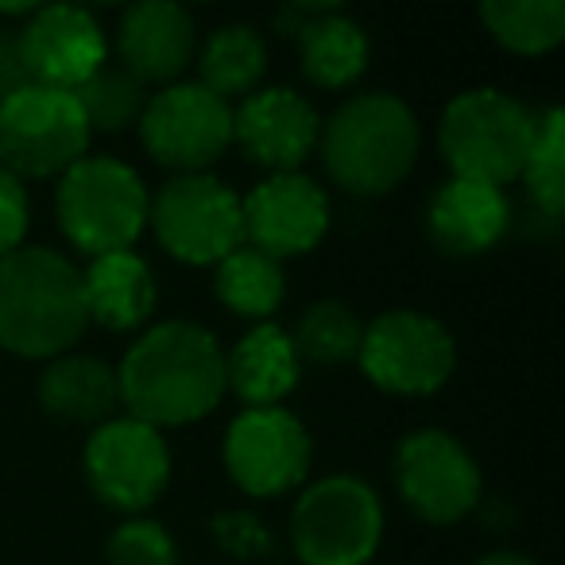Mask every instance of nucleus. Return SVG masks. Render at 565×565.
<instances>
[{
    "label": "nucleus",
    "mask_w": 565,
    "mask_h": 565,
    "mask_svg": "<svg viewBox=\"0 0 565 565\" xmlns=\"http://www.w3.org/2000/svg\"><path fill=\"white\" fill-rule=\"evenodd\" d=\"M12 43H17L35 86L78 89L105 66L102 28L86 9H74V4L35 9Z\"/></svg>",
    "instance_id": "nucleus-15"
},
{
    "label": "nucleus",
    "mask_w": 565,
    "mask_h": 565,
    "mask_svg": "<svg viewBox=\"0 0 565 565\" xmlns=\"http://www.w3.org/2000/svg\"><path fill=\"white\" fill-rule=\"evenodd\" d=\"M120 403L117 372L97 356H55L40 376V407L71 426H102Z\"/></svg>",
    "instance_id": "nucleus-21"
},
{
    "label": "nucleus",
    "mask_w": 565,
    "mask_h": 565,
    "mask_svg": "<svg viewBox=\"0 0 565 565\" xmlns=\"http://www.w3.org/2000/svg\"><path fill=\"white\" fill-rule=\"evenodd\" d=\"M213 291L233 315L241 318H271L282 302V267L279 259L264 256L252 244H241L217 264Z\"/></svg>",
    "instance_id": "nucleus-23"
},
{
    "label": "nucleus",
    "mask_w": 565,
    "mask_h": 565,
    "mask_svg": "<svg viewBox=\"0 0 565 565\" xmlns=\"http://www.w3.org/2000/svg\"><path fill=\"white\" fill-rule=\"evenodd\" d=\"M4 47H9V40H4V35H0V63H4Z\"/></svg>",
    "instance_id": "nucleus-33"
},
{
    "label": "nucleus",
    "mask_w": 565,
    "mask_h": 565,
    "mask_svg": "<svg viewBox=\"0 0 565 565\" xmlns=\"http://www.w3.org/2000/svg\"><path fill=\"white\" fill-rule=\"evenodd\" d=\"M477 565H534L526 554H515V550H495V554H484Z\"/></svg>",
    "instance_id": "nucleus-32"
},
{
    "label": "nucleus",
    "mask_w": 565,
    "mask_h": 565,
    "mask_svg": "<svg viewBox=\"0 0 565 565\" xmlns=\"http://www.w3.org/2000/svg\"><path fill=\"white\" fill-rule=\"evenodd\" d=\"M384 539L380 495L356 477H326L299 495L291 546L302 565H369Z\"/></svg>",
    "instance_id": "nucleus-6"
},
{
    "label": "nucleus",
    "mask_w": 565,
    "mask_h": 565,
    "mask_svg": "<svg viewBox=\"0 0 565 565\" xmlns=\"http://www.w3.org/2000/svg\"><path fill=\"white\" fill-rule=\"evenodd\" d=\"M82 282L89 322H102L105 330H136L156 310V275L132 248L97 256Z\"/></svg>",
    "instance_id": "nucleus-22"
},
{
    "label": "nucleus",
    "mask_w": 565,
    "mask_h": 565,
    "mask_svg": "<svg viewBox=\"0 0 565 565\" xmlns=\"http://www.w3.org/2000/svg\"><path fill=\"white\" fill-rule=\"evenodd\" d=\"M361 372L387 395H430L454 376L457 349L441 322L418 310H387L364 326Z\"/></svg>",
    "instance_id": "nucleus-9"
},
{
    "label": "nucleus",
    "mask_w": 565,
    "mask_h": 565,
    "mask_svg": "<svg viewBox=\"0 0 565 565\" xmlns=\"http://www.w3.org/2000/svg\"><path fill=\"white\" fill-rule=\"evenodd\" d=\"M225 469L248 495H282L310 469L307 426L282 407H248L225 434Z\"/></svg>",
    "instance_id": "nucleus-13"
},
{
    "label": "nucleus",
    "mask_w": 565,
    "mask_h": 565,
    "mask_svg": "<svg viewBox=\"0 0 565 565\" xmlns=\"http://www.w3.org/2000/svg\"><path fill=\"white\" fill-rule=\"evenodd\" d=\"M86 148L89 125L71 89L32 86L0 102V167L17 179L66 174Z\"/></svg>",
    "instance_id": "nucleus-7"
},
{
    "label": "nucleus",
    "mask_w": 565,
    "mask_h": 565,
    "mask_svg": "<svg viewBox=\"0 0 565 565\" xmlns=\"http://www.w3.org/2000/svg\"><path fill=\"white\" fill-rule=\"evenodd\" d=\"M480 17L492 40L515 55H546L565 40L562 0H488Z\"/></svg>",
    "instance_id": "nucleus-25"
},
{
    "label": "nucleus",
    "mask_w": 565,
    "mask_h": 565,
    "mask_svg": "<svg viewBox=\"0 0 565 565\" xmlns=\"http://www.w3.org/2000/svg\"><path fill=\"white\" fill-rule=\"evenodd\" d=\"M322 156L333 182L349 194H387L418 159V120L395 94H361L326 125Z\"/></svg>",
    "instance_id": "nucleus-3"
},
{
    "label": "nucleus",
    "mask_w": 565,
    "mask_h": 565,
    "mask_svg": "<svg viewBox=\"0 0 565 565\" xmlns=\"http://www.w3.org/2000/svg\"><path fill=\"white\" fill-rule=\"evenodd\" d=\"M71 94L78 102L82 117H86L89 136L125 132V128L140 125L143 109H148V86L136 82L128 71H120V66H102L94 78H86Z\"/></svg>",
    "instance_id": "nucleus-27"
},
{
    "label": "nucleus",
    "mask_w": 565,
    "mask_h": 565,
    "mask_svg": "<svg viewBox=\"0 0 565 565\" xmlns=\"http://www.w3.org/2000/svg\"><path fill=\"white\" fill-rule=\"evenodd\" d=\"M233 140L252 163L291 174L318 143V113L295 89H259L233 113Z\"/></svg>",
    "instance_id": "nucleus-16"
},
{
    "label": "nucleus",
    "mask_w": 565,
    "mask_h": 565,
    "mask_svg": "<svg viewBox=\"0 0 565 565\" xmlns=\"http://www.w3.org/2000/svg\"><path fill=\"white\" fill-rule=\"evenodd\" d=\"M511 225V205L503 190L484 182L449 179L434 190L426 205V233L449 256H480L488 252Z\"/></svg>",
    "instance_id": "nucleus-19"
},
{
    "label": "nucleus",
    "mask_w": 565,
    "mask_h": 565,
    "mask_svg": "<svg viewBox=\"0 0 565 565\" xmlns=\"http://www.w3.org/2000/svg\"><path fill=\"white\" fill-rule=\"evenodd\" d=\"M143 148L179 174H205L233 143V109L205 86H167L140 117Z\"/></svg>",
    "instance_id": "nucleus-10"
},
{
    "label": "nucleus",
    "mask_w": 565,
    "mask_h": 565,
    "mask_svg": "<svg viewBox=\"0 0 565 565\" xmlns=\"http://www.w3.org/2000/svg\"><path fill=\"white\" fill-rule=\"evenodd\" d=\"M361 338V318L353 315V307H345L338 299H322L315 307H307V315L299 318V330L291 333L299 361L322 364V369H338V364L356 361Z\"/></svg>",
    "instance_id": "nucleus-26"
},
{
    "label": "nucleus",
    "mask_w": 565,
    "mask_h": 565,
    "mask_svg": "<svg viewBox=\"0 0 565 565\" xmlns=\"http://www.w3.org/2000/svg\"><path fill=\"white\" fill-rule=\"evenodd\" d=\"M534 117L523 102L492 86L465 89L446 105V117L438 128V143L446 163L454 167V179L484 182L500 190L503 182H515L526 167L534 143Z\"/></svg>",
    "instance_id": "nucleus-4"
},
{
    "label": "nucleus",
    "mask_w": 565,
    "mask_h": 565,
    "mask_svg": "<svg viewBox=\"0 0 565 565\" xmlns=\"http://www.w3.org/2000/svg\"><path fill=\"white\" fill-rule=\"evenodd\" d=\"M86 480L102 503L143 511L171 480V449L156 426L140 418H109L86 441Z\"/></svg>",
    "instance_id": "nucleus-11"
},
{
    "label": "nucleus",
    "mask_w": 565,
    "mask_h": 565,
    "mask_svg": "<svg viewBox=\"0 0 565 565\" xmlns=\"http://www.w3.org/2000/svg\"><path fill=\"white\" fill-rule=\"evenodd\" d=\"M148 190L117 159H78L58 182V225L86 256L128 252L148 225Z\"/></svg>",
    "instance_id": "nucleus-5"
},
{
    "label": "nucleus",
    "mask_w": 565,
    "mask_h": 565,
    "mask_svg": "<svg viewBox=\"0 0 565 565\" xmlns=\"http://www.w3.org/2000/svg\"><path fill=\"white\" fill-rule=\"evenodd\" d=\"M299 376L302 361L295 353L291 333L275 322H259L225 356V384L248 407H279V399L299 387Z\"/></svg>",
    "instance_id": "nucleus-20"
},
{
    "label": "nucleus",
    "mask_w": 565,
    "mask_h": 565,
    "mask_svg": "<svg viewBox=\"0 0 565 565\" xmlns=\"http://www.w3.org/2000/svg\"><path fill=\"white\" fill-rule=\"evenodd\" d=\"M241 217L244 244L271 259L302 256L318 248L330 228V198L315 179L299 171L271 174L248 198H241Z\"/></svg>",
    "instance_id": "nucleus-14"
},
{
    "label": "nucleus",
    "mask_w": 565,
    "mask_h": 565,
    "mask_svg": "<svg viewBox=\"0 0 565 565\" xmlns=\"http://www.w3.org/2000/svg\"><path fill=\"white\" fill-rule=\"evenodd\" d=\"M395 484L407 508L426 523L449 526L480 500V469L446 430H415L395 449Z\"/></svg>",
    "instance_id": "nucleus-12"
},
{
    "label": "nucleus",
    "mask_w": 565,
    "mask_h": 565,
    "mask_svg": "<svg viewBox=\"0 0 565 565\" xmlns=\"http://www.w3.org/2000/svg\"><path fill=\"white\" fill-rule=\"evenodd\" d=\"M120 403L148 426H186L217 411L225 395V353L217 338L194 322H163L148 330L117 372Z\"/></svg>",
    "instance_id": "nucleus-1"
},
{
    "label": "nucleus",
    "mask_w": 565,
    "mask_h": 565,
    "mask_svg": "<svg viewBox=\"0 0 565 565\" xmlns=\"http://www.w3.org/2000/svg\"><path fill=\"white\" fill-rule=\"evenodd\" d=\"M275 28L299 40L302 74L322 89L353 86L369 66V35L338 4H287Z\"/></svg>",
    "instance_id": "nucleus-17"
},
{
    "label": "nucleus",
    "mask_w": 565,
    "mask_h": 565,
    "mask_svg": "<svg viewBox=\"0 0 565 565\" xmlns=\"http://www.w3.org/2000/svg\"><path fill=\"white\" fill-rule=\"evenodd\" d=\"M519 179L526 182V194L539 205L542 217L557 221L565 210V113L546 109L534 125V143Z\"/></svg>",
    "instance_id": "nucleus-28"
},
{
    "label": "nucleus",
    "mask_w": 565,
    "mask_h": 565,
    "mask_svg": "<svg viewBox=\"0 0 565 565\" xmlns=\"http://www.w3.org/2000/svg\"><path fill=\"white\" fill-rule=\"evenodd\" d=\"M82 271L51 248L0 256V349L28 361H55L86 333Z\"/></svg>",
    "instance_id": "nucleus-2"
},
{
    "label": "nucleus",
    "mask_w": 565,
    "mask_h": 565,
    "mask_svg": "<svg viewBox=\"0 0 565 565\" xmlns=\"http://www.w3.org/2000/svg\"><path fill=\"white\" fill-rule=\"evenodd\" d=\"M120 71L136 82H174L194 55V20L171 0H143L120 17Z\"/></svg>",
    "instance_id": "nucleus-18"
},
{
    "label": "nucleus",
    "mask_w": 565,
    "mask_h": 565,
    "mask_svg": "<svg viewBox=\"0 0 565 565\" xmlns=\"http://www.w3.org/2000/svg\"><path fill=\"white\" fill-rule=\"evenodd\" d=\"M267 71V47L248 24H225L210 35L202 51V82L213 97H244Z\"/></svg>",
    "instance_id": "nucleus-24"
},
{
    "label": "nucleus",
    "mask_w": 565,
    "mask_h": 565,
    "mask_svg": "<svg viewBox=\"0 0 565 565\" xmlns=\"http://www.w3.org/2000/svg\"><path fill=\"white\" fill-rule=\"evenodd\" d=\"M210 531H213V542H217L228 557H236V562H264L275 550L271 526L259 515H252V511H217V515L210 519Z\"/></svg>",
    "instance_id": "nucleus-30"
},
{
    "label": "nucleus",
    "mask_w": 565,
    "mask_h": 565,
    "mask_svg": "<svg viewBox=\"0 0 565 565\" xmlns=\"http://www.w3.org/2000/svg\"><path fill=\"white\" fill-rule=\"evenodd\" d=\"M159 244L182 264H221L244 244L241 198L213 174H179L148 205Z\"/></svg>",
    "instance_id": "nucleus-8"
},
{
    "label": "nucleus",
    "mask_w": 565,
    "mask_h": 565,
    "mask_svg": "<svg viewBox=\"0 0 565 565\" xmlns=\"http://www.w3.org/2000/svg\"><path fill=\"white\" fill-rule=\"evenodd\" d=\"M109 565H179V546L151 519H128L109 539Z\"/></svg>",
    "instance_id": "nucleus-29"
},
{
    "label": "nucleus",
    "mask_w": 565,
    "mask_h": 565,
    "mask_svg": "<svg viewBox=\"0 0 565 565\" xmlns=\"http://www.w3.org/2000/svg\"><path fill=\"white\" fill-rule=\"evenodd\" d=\"M24 233H28V194L17 174H9L0 167V256L17 252Z\"/></svg>",
    "instance_id": "nucleus-31"
}]
</instances>
